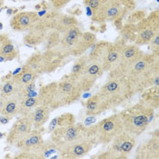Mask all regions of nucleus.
<instances>
[{"label": "nucleus", "mask_w": 159, "mask_h": 159, "mask_svg": "<svg viewBox=\"0 0 159 159\" xmlns=\"http://www.w3.org/2000/svg\"><path fill=\"white\" fill-rule=\"evenodd\" d=\"M1 87H2V86H1V85H0V90H1Z\"/></svg>", "instance_id": "de8ad7c7"}, {"label": "nucleus", "mask_w": 159, "mask_h": 159, "mask_svg": "<svg viewBox=\"0 0 159 159\" xmlns=\"http://www.w3.org/2000/svg\"><path fill=\"white\" fill-rule=\"evenodd\" d=\"M104 70L100 63L97 62H88L86 68L81 76L76 80L82 93H85L92 89L95 86L97 80L103 75Z\"/></svg>", "instance_id": "9b49d317"}, {"label": "nucleus", "mask_w": 159, "mask_h": 159, "mask_svg": "<svg viewBox=\"0 0 159 159\" xmlns=\"http://www.w3.org/2000/svg\"><path fill=\"white\" fill-rule=\"evenodd\" d=\"M23 68L27 69L33 73L39 75V74L45 73L44 72V62L41 53H35L33 54L25 62Z\"/></svg>", "instance_id": "cd10ccee"}, {"label": "nucleus", "mask_w": 159, "mask_h": 159, "mask_svg": "<svg viewBox=\"0 0 159 159\" xmlns=\"http://www.w3.org/2000/svg\"><path fill=\"white\" fill-rule=\"evenodd\" d=\"M87 64H88L87 57H82V56L79 57V58L75 62L73 67L71 69V72L68 75L75 80H77L83 74Z\"/></svg>", "instance_id": "473e14b6"}, {"label": "nucleus", "mask_w": 159, "mask_h": 159, "mask_svg": "<svg viewBox=\"0 0 159 159\" xmlns=\"http://www.w3.org/2000/svg\"><path fill=\"white\" fill-rule=\"evenodd\" d=\"M8 121H9V118H7V116L1 115V116H0V122L2 123V124H7Z\"/></svg>", "instance_id": "79ce46f5"}, {"label": "nucleus", "mask_w": 159, "mask_h": 159, "mask_svg": "<svg viewBox=\"0 0 159 159\" xmlns=\"http://www.w3.org/2000/svg\"><path fill=\"white\" fill-rule=\"evenodd\" d=\"M39 19L37 12L28 11L16 14L10 20V25L13 30L23 32L26 30H31L37 25Z\"/></svg>", "instance_id": "4468645a"}, {"label": "nucleus", "mask_w": 159, "mask_h": 159, "mask_svg": "<svg viewBox=\"0 0 159 159\" xmlns=\"http://www.w3.org/2000/svg\"><path fill=\"white\" fill-rule=\"evenodd\" d=\"M16 57L17 50L15 45L9 38H7L0 46V57H2L4 61H10L15 59Z\"/></svg>", "instance_id": "c85d7f7f"}, {"label": "nucleus", "mask_w": 159, "mask_h": 159, "mask_svg": "<svg viewBox=\"0 0 159 159\" xmlns=\"http://www.w3.org/2000/svg\"><path fill=\"white\" fill-rule=\"evenodd\" d=\"M75 123V116L71 113H65L60 116L57 117V126H66V125H71Z\"/></svg>", "instance_id": "f704fd0d"}, {"label": "nucleus", "mask_w": 159, "mask_h": 159, "mask_svg": "<svg viewBox=\"0 0 159 159\" xmlns=\"http://www.w3.org/2000/svg\"><path fill=\"white\" fill-rule=\"evenodd\" d=\"M123 131L119 115L115 114L89 127H86L85 136L96 147L98 145L110 144L113 139Z\"/></svg>", "instance_id": "7ed1b4c3"}, {"label": "nucleus", "mask_w": 159, "mask_h": 159, "mask_svg": "<svg viewBox=\"0 0 159 159\" xmlns=\"http://www.w3.org/2000/svg\"><path fill=\"white\" fill-rule=\"evenodd\" d=\"M32 129L33 125L29 116H23L12 125L7 137V142L9 145H16L18 141L23 139Z\"/></svg>", "instance_id": "dca6fc26"}, {"label": "nucleus", "mask_w": 159, "mask_h": 159, "mask_svg": "<svg viewBox=\"0 0 159 159\" xmlns=\"http://www.w3.org/2000/svg\"><path fill=\"white\" fill-rule=\"evenodd\" d=\"M42 57L44 62V72L52 73L61 66L67 57L58 50L47 49V51L42 54Z\"/></svg>", "instance_id": "a211bd4d"}, {"label": "nucleus", "mask_w": 159, "mask_h": 159, "mask_svg": "<svg viewBox=\"0 0 159 159\" xmlns=\"http://www.w3.org/2000/svg\"><path fill=\"white\" fill-rule=\"evenodd\" d=\"M93 144L86 138L75 141L61 147L58 150L60 157L66 159H76L85 157L93 148Z\"/></svg>", "instance_id": "ddd939ff"}, {"label": "nucleus", "mask_w": 159, "mask_h": 159, "mask_svg": "<svg viewBox=\"0 0 159 159\" xmlns=\"http://www.w3.org/2000/svg\"><path fill=\"white\" fill-rule=\"evenodd\" d=\"M37 77V74L33 73L27 69H25V68H21V70L16 73V75H14L13 78L11 79L15 86H16V91L21 89L22 87H24L26 85L32 83L35 81V79Z\"/></svg>", "instance_id": "393cba45"}, {"label": "nucleus", "mask_w": 159, "mask_h": 159, "mask_svg": "<svg viewBox=\"0 0 159 159\" xmlns=\"http://www.w3.org/2000/svg\"><path fill=\"white\" fill-rule=\"evenodd\" d=\"M150 45V49L152 51V54L156 55L157 57H158L159 55V34H157L156 37H154L151 42L149 43Z\"/></svg>", "instance_id": "4c0bfd02"}, {"label": "nucleus", "mask_w": 159, "mask_h": 159, "mask_svg": "<svg viewBox=\"0 0 159 159\" xmlns=\"http://www.w3.org/2000/svg\"><path fill=\"white\" fill-rule=\"evenodd\" d=\"M147 13L144 10H138V11H135L134 13L130 14L129 16L127 17L126 23L130 25H136L137 24H139L143 19H145Z\"/></svg>", "instance_id": "e433bc0d"}, {"label": "nucleus", "mask_w": 159, "mask_h": 159, "mask_svg": "<svg viewBox=\"0 0 159 159\" xmlns=\"http://www.w3.org/2000/svg\"><path fill=\"white\" fill-rule=\"evenodd\" d=\"M86 126L82 125H71L66 126H57L51 135V141L56 146L57 151L66 145H69L75 141L86 138L85 136Z\"/></svg>", "instance_id": "0eeeda50"}, {"label": "nucleus", "mask_w": 159, "mask_h": 159, "mask_svg": "<svg viewBox=\"0 0 159 159\" xmlns=\"http://www.w3.org/2000/svg\"><path fill=\"white\" fill-rule=\"evenodd\" d=\"M24 1H29V0H24Z\"/></svg>", "instance_id": "09e8293b"}, {"label": "nucleus", "mask_w": 159, "mask_h": 159, "mask_svg": "<svg viewBox=\"0 0 159 159\" xmlns=\"http://www.w3.org/2000/svg\"><path fill=\"white\" fill-rule=\"evenodd\" d=\"M110 45L111 43L107 41H100L98 43L96 42L92 46L93 48L90 51L89 55L87 56L88 62H97L102 65Z\"/></svg>", "instance_id": "b1692460"}, {"label": "nucleus", "mask_w": 159, "mask_h": 159, "mask_svg": "<svg viewBox=\"0 0 159 159\" xmlns=\"http://www.w3.org/2000/svg\"><path fill=\"white\" fill-rule=\"evenodd\" d=\"M7 15H12L13 13H14V10L10 8V9H8V10L7 11Z\"/></svg>", "instance_id": "c03bdc74"}, {"label": "nucleus", "mask_w": 159, "mask_h": 159, "mask_svg": "<svg viewBox=\"0 0 159 159\" xmlns=\"http://www.w3.org/2000/svg\"><path fill=\"white\" fill-rule=\"evenodd\" d=\"M3 5H4V0H0V9L2 8Z\"/></svg>", "instance_id": "a18cd8bd"}, {"label": "nucleus", "mask_w": 159, "mask_h": 159, "mask_svg": "<svg viewBox=\"0 0 159 159\" xmlns=\"http://www.w3.org/2000/svg\"><path fill=\"white\" fill-rule=\"evenodd\" d=\"M82 33L83 32L80 30V28L77 25L67 29L66 32L61 34L58 46L55 50H58L66 57H69L74 48L77 44Z\"/></svg>", "instance_id": "2eb2a0df"}, {"label": "nucleus", "mask_w": 159, "mask_h": 159, "mask_svg": "<svg viewBox=\"0 0 159 159\" xmlns=\"http://www.w3.org/2000/svg\"><path fill=\"white\" fill-rule=\"evenodd\" d=\"M16 92V88L14 82L12 80H9V81L6 82L1 87V96L0 97L7 98L15 95Z\"/></svg>", "instance_id": "c9c22d12"}, {"label": "nucleus", "mask_w": 159, "mask_h": 159, "mask_svg": "<svg viewBox=\"0 0 159 159\" xmlns=\"http://www.w3.org/2000/svg\"><path fill=\"white\" fill-rule=\"evenodd\" d=\"M52 6L56 8V9H59L64 7L67 3H69L71 0H50Z\"/></svg>", "instance_id": "ea45409f"}, {"label": "nucleus", "mask_w": 159, "mask_h": 159, "mask_svg": "<svg viewBox=\"0 0 159 159\" xmlns=\"http://www.w3.org/2000/svg\"><path fill=\"white\" fill-rule=\"evenodd\" d=\"M109 147V150L114 154L116 159L127 158L129 154L136 146V139L135 136L129 135L123 131L118 135H116Z\"/></svg>", "instance_id": "9d476101"}, {"label": "nucleus", "mask_w": 159, "mask_h": 159, "mask_svg": "<svg viewBox=\"0 0 159 159\" xmlns=\"http://www.w3.org/2000/svg\"><path fill=\"white\" fill-rule=\"evenodd\" d=\"M82 94L83 93L76 80L73 79L69 75H66L57 83L50 109L52 110L67 107L77 101Z\"/></svg>", "instance_id": "423d86ee"}, {"label": "nucleus", "mask_w": 159, "mask_h": 159, "mask_svg": "<svg viewBox=\"0 0 159 159\" xmlns=\"http://www.w3.org/2000/svg\"><path fill=\"white\" fill-rule=\"evenodd\" d=\"M50 108L46 106H38L32 111L28 116L32 122L33 127L35 129L41 128L46 123L48 122L50 116Z\"/></svg>", "instance_id": "4be33fe9"}, {"label": "nucleus", "mask_w": 159, "mask_h": 159, "mask_svg": "<svg viewBox=\"0 0 159 159\" xmlns=\"http://www.w3.org/2000/svg\"><path fill=\"white\" fill-rule=\"evenodd\" d=\"M135 7V0H107L100 10L92 13V20L98 23L114 21L119 28L122 26L123 18Z\"/></svg>", "instance_id": "39448f33"}, {"label": "nucleus", "mask_w": 159, "mask_h": 159, "mask_svg": "<svg viewBox=\"0 0 159 159\" xmlns=\"http://www.w3.org/2000/svg\"><path fill=\"white\" fill-rule=\"evenodd\" d=\"M92 158H98V159H116V157L114 156V154L111 152L110 150L108 149L106 152H102L99 153L98 155L93 156Z\"/></svg>", "instance_id": "58836bf2"}, {"label": "nucleus", "mask_w": 159, "mask_h": 159, "mask_svg": "<svg viewBox=\"0 0 159 159\" xmlns=\"http://www.w3.org/2000/svg\"><path fill=\"white\" fill-rule=\"evenodd\" d=\"M144 53L136 45L125 44L122 50V54L117 65L108 72V77L124 76L126 77L128 71L132 66L137 61Z\"/></svg>", "instance_id": "6e6552de"}, {"label": "nucleus", "mask_w": 159, "mask_h": 159, "mask_svg": "<svg viewBox=\"0 0 159 159\" xmlns=\"http://www.w3.org/2000/svg\"><path fill=\"white\" fill-rule=\"evenodd\" d=\"M19 103H20V98L16 94L7 98L6 100L5 106L3 107V110L1 112V115L7 116V118H12L16 115H18Z\"/></svg>", "instance_id": "bb28decb"}, {"label": "nucleus", "mask_w": 159, "mask_h": 159, "mask_svg": "<svg viewBox=\"0 0 159 159\" xmlns=\"http://www.w3.org/2000/svg\"><path fill=\"white\" fill-rule=\"evenodd\" d=\"M47 38V36L43 33L37 31L36 29H31L27 35H25L24 37V42L26 45H39L42 42H44Z\"/></svg>", "instance_id": "72a5a7b5"}, {"label": "nucleus", "mask_w": 159, "mask_h": 159, "mask_svg": "<svg viewBox=\"0 0 159 159\" xmlns=\"http://www.w3.org/2000/svg\"><path fill=\"white\" fill-rule=\"evenodd\" d=\"M154 111L139 102L118 113L124 132L135 138L142 135L154 117Z\"/></svg>", "instance_id": "f03ea898"}, {"label": "nucleus", "mask_w": 159, "mask_h": 159, "mask_svg": "<svg viewBox=\"0 0 159 159\" xmlns=\"http://www.w3.org/2000/svg\"><path fill=\"white\" fill-rule=\"evenodd\" d=\"M108 109H110L109 104L98 93L86 102V114L88 116H98Z\"/></svg>", "instance_id": "aec40b11"}, {"label": "nucleus", "mask_w": 159, "mask_h": 159, "mask_svg": "<svg viewBox=\"0 0 159 159\" xmlns=\"http://www.w3.org/2000/svg\"><path fill=\"white\" fill-rule=\"evenodd\" d=\"M135 157L138 159L159 158V137L157 130L156 136L153 135L137 147Z\"/></svg>", "instance_id": "f3484780"}, {"label": "nucleus", "mask_w": 159, "mask_h": 159, "mask_svg": "<svg viewBox=\"0 0 159 159\" xmlns=\"http://www.w3.org/2000/svg\"><path fill=\"white\" fill-rule=\"evenodd\" d=\"M7 38H8V36H7V35H6V34H0V46L2 45V43H3Z\"/></svg>", "instance_id": "37998d69"}, {"label": "nucleus", "mask_w": 159, "mask_h": 159, "mask_svg": "<svg viewBox=\"0 0 159 159\" xmlns=\"http://www.w3.org/2000/svg\"><path fill=\"white\" fill-rule=\"evenodd\" d=\"M57 82H52L50 84H48L39 90L37 93V99L39 106H46L50 108V106L52 104L55 90L57 87Z\"/></svg>", "instance_id": "a878e982"}, {"label": "nucleus", "mask_w": 159, "mask_h": 159, "mask_svg": "<svg viewBox=\"0 0 159 159\" xmlns=\"http://www.w3.org/2000/svg\"><path fill=\"white\" fill-rule=\"evenodd\" d=\"M1 136H2V135H1V134H0V137H1Z\"/></svg>", "instance_id": "8fccbe9b"}, {"label": "nucleus", "mask_w": 159, "mask_h": 159, "mask_svg": "<svg viewBox=\"0 0 159 159\" xmlns=\"http://www.w3.org/2000/svg\"><path fill=\"white\" fill-rule=\"evenodd\" d=\"M126 79L131 86L134 95L141 94L150 86H157L159 80L158 57L152 53H144L128 71Z\"/></svg>", "instance_id": "f257e3e1"}, {"label": "nucleus", "mask_w": 159, "mask_h": 159, "mask_svg": "<svg viewBox=\"0 0 159 159\" xmlns=\"http://www.w3.org/2000/svg\"><path fill=\"white\" fill-rule=\"evenodd\" d=\"M6 100H7V98H6L0 97V115H1V112H2V110H3V107H4V106H5Z\"/></svg>", "instance_id": "a19ab883"}, {"label": "nucleus", "mask_w": 159, "mask_h": 159, "mask_svg": "<svg viewBox=\"0 0 159 159\" xmlns=\"http://www.w3.org/2000/svg\"><path fill=\"white\" fill-rule=\"evenodd\" d=\"M77 20L72 16H68V15H62L60 14L57 24L56 26V31L59 32V33H64L66 32L67 29L77 25Z\"/></svg>", "instance_id": "7c9ffc66"}, {"label": "nucleus", "mask_w": 159, "mask_h": 159, "mask_svg": "<svg viewBox=\"0 0 159 159\" xmlns=\"http://www.w3.org/2000/svg\"><path fill=\"white\" fill-rule=\"evenodd\" d=\"M96 42H97V37L94 33H91V32L82 33L77 44L75 45V47L72 50L70 56H73L75 57H81L87 49L91 48L92 46Z\"/></svg>", "instance_id": "412c9836"}, {"label": "nucleus", "mask_w": 159, "mask_h": 159, "mask_svg": "<svg viewBox=\"0 0 159 159\" xmlns=\"http://www.w3.org/2000/svg\"><path fill=\"white\" fill-rule=\"evenodd\" d=\"M38 106L39 103L37 96L31 98H20L18 115H21L22 116H26Z\"/></svg>", "instance_id": "c756f323"}, {"label": "nucleus", "mask_w": 159, "mask_h": 159, "mask_svg": "<svg viewBox=\"0 0 159 159\" xmlns=\"http://www.w3.org/2000/svg\"><path fill=\"white\" fill-rule=\"evenodd\" d=\"M98 94L107 100L110 108L122 106L134 96L128 80L124 76L108 77V80L101 87Z\"/></svg>", "instance_id": "20e7f679"}, {"label": "nucleus", "mask_w": 159, "mask_h": 159, "mask_svg": "<svg viewBox=\"0 0 159 159\" xmlns=\"http://www.w3.org/2000/svg\"><path fill=\"white\" fill-rule=\"evenodd\" d=\"M44 139L38 129L31 130L23 139L18 141L15 146L22 152L33 155L36 158H39L38 155L44 146Z\"/></svg>", "instance_id": "f8f14e48"}, {"label": "nucleus", "mask_w": 159, "mask_h": 159, "mask_svg": "<svg viewBox=\"0 0 159 159\" xmlns=\"http://www.w3.org/2000/svg\"><path fill=\"white\" fill-rule=\"evenodd\" d=\"M140 103L152 109H157L159 107V86H152L141 93Z\"/></svg>", "instance_id": "5701e85b"}, {"label": "nucleus", "mask_w": 159, "mask_h": 159, "mask_svg": "<svg viewBox=\"0 0 159 159\" xmlns=\"http://www.w3.org/2000/svg\"><path fill=\"white\" fill-rule=\"evenodd\" d=\"M136 37L135 44L147 45L159 34V13L155 10L136 25Z\"/></svg>", "instance_id": "1a4fd4ad"}, {"label": "nucleus", "mask_w": 159, "mask_h": 159, "mask_svg": "<svg viewBox=\"0 0 159 159\" xmlns=\"http://www.w3.org/2000/svg\"><path fill=\"white\" fill-rule=\"evenodd\" d=\"M135 37H136V26L135 25L126 24L122 25L120 30L119 39L122 40L124 43H135Z\"/></svg>", "instance_id": "2f4dec72"}, {"label": "nucleus", "mask_w": 159, "mask_h": 159, "mask_svg": "<svg viewBox=\"0 0 159 159\" xmlns=\"http://www.w3.org/2000/svg\"><path fill=\"white\" fill-rule=\"evenodd\" d=\"M125 45V43H124L120 39H118L115 44H111L102 64L104 72H109L117 65Z\"/></svg>", "instance_id": "6ab92c4d"}, {"label": "nucleus", "mask_w": 159, "mask_h": 159, "mask_svg": "<svg viewBox=\"0 0 159 159\" xmlns=\"http://www.w3.org/2000/svg\"><path fill=\"white\" fill-rule=\"evenodd\" d=\"M2 28H3V24L0 22V29H2Z\"/></svg>", "instance_id": "49530a36"}]
</instances>
